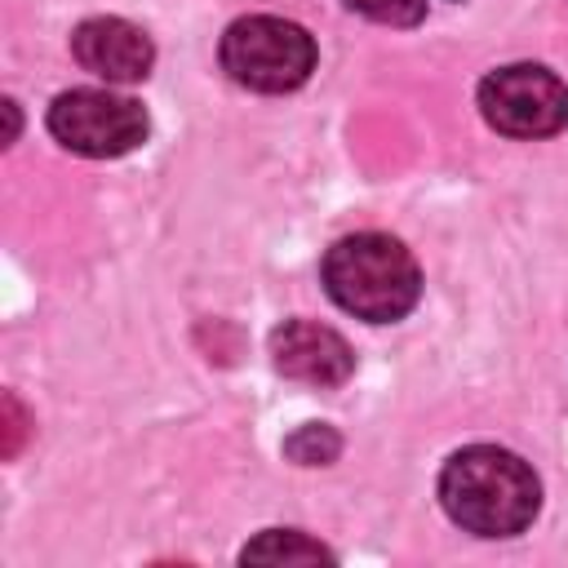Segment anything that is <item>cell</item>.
<instances>
[{
	"label": "cell",
	"instance_id": "cell-8",
	"mask_svg": "<svg viewBox=\"0 0 568 568\" xmlns=\"http://www.w3.org/2000/svg\"><path fill=\"white\" fill-rule=\"evenodd\" d=\"M244 564H333V550L297 528H266L240 550Z\"/></svg>",
	"mask_w": 568,
	"mask_h": 568
},
{
	"label": "cell",
	"instance_id": "cell-6",
	"mask_svg": "<svg viewBox=\"0 0 568 568\" xmlns=\"http://www.w3.org/2000/svg\"><path fill=\"white\" fill-rule=\"evenodd\" d=\"M271 364L306 386H342L355 368V355L342 333L311 320H284L271 333Z\"/></svg>",
	"mask_w": 568,
	"mask_h": 568
},
{
	"label": "cell",
	"instance_id": "cell-11",
	"mask_svg": "<svg viewBox=\"0 0 568 568\" xmlns=\"http://www.w3.org/2000/svg\"><path fill=\"white\" fill-rule=\"evenodd\" d=\"M4 404H9V439H4V457H13V453H18V439H22V408H18L13 395H4Z\"/></svg>",
	"mask_w": 568,
	"mask_h": 568
},
{
	"label": "cell",
	"instance_id": "cell-9",
	"mask_svg": "<svg viewBox=\"0 0 568 568\" xmlns=\"http://www.w3.org/2000/svg\"><path fill=\"white\" fill-rule=\"evenodd\" d=\"M284 453H288L297 466H328V462H337L342 439H337L333 426H324V422H306V426H297V430L284 439Z\"/></svg>",
	"mask_w": 568,
	"mask_h": 568
},
{
	"label": "cell",
	"instance_id": "cell-1",
	"mask_svg": "<svg viewBox=\"0 0 568 568\" xmlns=\"http://www.w3.org/2000/svg\"><path fill=\"white\" fill-rule=\"evenodd\" d=\"M439 506L475 537H515L541 510V484L524 457L497 444H470L439 470Z\"/></svg>",
	"mask_w": 568,
	"mask_h": 568
},
{
	"label": "cell",
	"instance_id": "cell-5",
	"mask_svg": "<svg viewBox=\"0 0 568 568\" xmlns=\"http://www.w3.org/2000/svg\"><path fill=\"white\" fill-rule=\"evenodd\" d=\"M49 133L89 160H115L146 142V111L111 89H67L49 106Z\"/></svg>",
	"mask_w": 568,
	"mask_h": 568
},
{
	"label": "cell",
	"instance_id": "cell-3",
	"mask_svg": "<svg viewBox=\"0 0 568 568\" xmlns=\"http://www.w3.org/2000/svg\"><path fill=\"white\" fill-rule=\"evenodd\" d=\"M217 58L235 84H244L253 93H288V89L306 84L315 71V40L306 27H297L288 18L248 13L222 31Z\"/></svg>",
	"mask_w": 568,
	"mask_h": 568
},
{
	"label": "cell",
	"instance_id": "cell-4",
	"mask_svg": "<svg viewBox=\"0 0 568 568\" xmlns=\"http://www.w3.org/2000/svg\"><path fill=\"white\" fill-rule=\"evenodd\" d=\"M479 111L506 138H550L568 124V84L537 62H510L479 80Z\"/></svg>",
	"mask_w": 568,
	"mask_h": 568
},
{
	"label": "cell",
	"instance_id": "cell-7",
	"mask_svg": "<svg viewBox=\"0 0 568 568\" xmlns=\"http://www.w3.org/2000/svg\"><path fill=\"white\" fill-rule=\"evenodd\" d=\"M71 53L84 71H93L111 84H133L155 62L151 36L124 18H84L71 31Z\"/></svg>",
	"mask_w": 568,
	"mask_h": 568
},
{
	"label": "cell",
	"instance_id": "cell-10",
	"mask_svg": "<svg viewBox=\"0 0 568 568\" xmlns=\"http://www.w3.org/2000/svg\"><path fill=\"white\" fill-rule=\"evenodd\" d=\"M342 4L386 27H417L426 18V0H342Z\"/></svg>",
	"mask_w": 568,
	"mask_h": 568
},
{
	"label": "cell",
	"instance_id": "cell-2",
	"mask_svg": "<svg viewBox=\"0 0 568 568\" xmlns=\"http://www.w3.org/2000/svg\"><path fill=\"white\" fill-rule=\"evenodd\" d=\"M324 293L355 320L390 324L404 320L422 297V271L417 257L382 231H355L342 235L320 266Z\"/></svg>",
	"mask_w": 568,
	"mask_h": 568
}]
</instances>
